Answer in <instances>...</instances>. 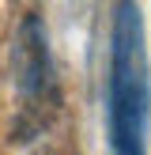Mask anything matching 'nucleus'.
<instances>
[{
    "label": "nucleus",
    "instance_id": "nucleus-2",
    "mask_svg": "<svg viewBox=\"0 0 151 155\" xmlns=\"http://www.w3.org/2000/svg\"><path fill=\"white\" fill-rule=\"evenodd\" d=\"M15 76H19V95L27 106H45V95L53 98V64H49V45H45L42 23L30 15L19 30L15 42Z\"/></svg>",
    "mask_w": 151,
    "mask_h": 155
},
{
    "label": "nucleus",
    "instance_id": "nucleus-1",
    "mask_svg": "<svg viewBox=\"0 0 151 155\" xmlns=\"http://www.w3.org/2000/svg\"><path fill=\"white\" fill-rule=\"evenodd\" d=\"M151 114V80L143 49V15L121 0L110 34V80H106V125L113 155H143Z\"/></svg>",
    "mask_w": 151,
    "mask_h": 155
}]
</instances>
